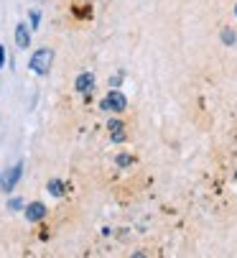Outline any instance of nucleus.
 <instances>
[{
  "label": "nucleus",
  "mask_w": 237,
  "mask_h": 258,
  "mask_svg": "<svg viewBox=\"0 0 237 258\" xmlns=\"http://www.w3.org/2000/svg\"><path fill=\"white\" fill-rule=\"evenodd\" d=\"M100 107H102V110H107V113H123V110L128 107V100H125V95H123V92L112 90V92H107V95L102 97Z\"/></svg>",
  "instance_id": "2"
},
{
  "label": "nucleus",
  "mask_w": 237,
  "mask_h": 258,
  "mask_svg": "<svg viewBox=\"0 0 237 258\" xmlns=\"http://www.w3.org/2000/svg\"><path fill=\"white\" fill-rule=\"evenodd\" d=\"M222 41H224L227 46H234V44H237V33L229 31V28H224V31H222Z\"/></svg>",
  "instance_id": "9"
},
{
  "label": "nucleus",
  "mask_w": 237,
  "mask_h": 258,
  "mask_svg": "<svg viewBox=\"0 0 237 258\" xmlns=\"http://www.w3.org/2000/svg\"><path fill=\"white\" fill-rule=\"evenodd\" d=\"M234 13H237V8H234Z\"/></svg>",
  "instance_id": "14"
},
{
  "label": "nucleus",
  "mask_w": 237,
  "mask_h": 258,
  "mask_svg": "<svg viewBox=\"0 0 237 258\" xmlns=\"http://www.w3.org/2000/svg\"><path fill=\"white\" fill-rule=\"evenodd\" d=\"M133 164H135V159L128 156V154H120V156H117V166H133Z\"/></svg>",
  "instance_id": "10"
},
{
  "label": "nucleus",
  "mask_w": 237,
  "mask_h": 258,
  "mask_svg": "<svg viewBox=\"0 0 237 258\" xmlns=\"http://www.w3.org/2000/svg\"><path fill=\"white\" fill-rule=\"evenodd\" d=\"M92 87H95V75H92V72H82V75L74 80V90L82 92V95H90Z\"/></svg>",
  "instance_id": "4"
},
{
  "label": "nucleus",
  "mask_w": 237,
  "mask_h": 258,
  "mask_svg": "<svg viewBox=\"0 0 237 258\" xmlns=\"http://www.w3.org/2000/svg\"><path fill=\"white\" fill-rule=\"evenodd\" d=\"M3 67H6V49L0 46V69H3Z\"/></svg>",
  "instance_id": "13"
},
{
  "label": "nucleus",
  "mask_w": 237,
  "mask_h": 258,
  "mask_svg": "<svg viewBox=\"0 0 237 258\" xmlns=\"http://www.w3.org/2000/svg\"><path fill=\"white\" fill-rule=\"evenodd\" d=\"M26 217H28V223H38V220H44L46 217V205L44 202H31L26 207Z\"/></svg>",
  "instance_id": "5"
},
{
  "label": "nucleus",
  "mask_w": 237,
  "mask_h": 258,
  "mask_svg": "<svg viewBox=\"0 0 237 258\" xmlns=\"http://www.w3.org/2000/svg\"><path fill=\"white\" fill-rule=\"evenodd\" d=\"M51 64H54V51H51L49 46L33 51V56H31V61H28L31 72H36V75H41V77H44V75H49Z\"/></svg>",
  "instance_id": "1"
},
{
  "label": "nucleus",
  "mask_w": 237,
  "mask_h": 258,
  "mask_svg": "<svg viewBox=\"0 0 237 258\" xmlns=\"http://www.w3.org/2000/svg\"><path fill=\"white\" fill-rule=\"evenodd\" d=\"M21 207H23V202H21L18 197H13V200L8 202V210H13V212H16V210H21Z\"/></svg>",
  "instance_id": "12"
},
{
  "label": "nucleus",
  "mask_w": 237,
  "mask_h": 258,
  "mask_svg": "<svg viewBox=\"0 0 237 258\" xmlns=\"http://www.w3.org/2000/svg\"><path fill=\"white\" fill-rule=\"evenodd\" d=\"M16 44H18V49H28L31 46V31H28L26 23L16 26Z\"/></svg>",
  "instance_id": "6"
},
{
  "label": "nucleus",
  "mask_w": 237,
  "mask_h": 258,
  "mask_svg": "<svg viewBox=\"0 0 237 258\" xmlns=\"http://www.w3.org/2000/svg\"><path fill=\"white\" fill-rule=\"evenodd\" d=\"M234 176H237V174H234Z\"/></svg>",
  "instance_id": "15"
},
{
  "label": "nucleus",
  "mask_w": 237,
  "mask_h": 258,
  "mask_svg": "<svg viewBox=\"0 0 237 258\" xmlns=\"http://www.w3.org/2000/svg\"><path fill=\"white\" fill-rule=\"evenodd\" d=\"M46 189H49V195H54V197H61V195L66 192V184H64V181H59V179H51Z\"/></svg>",
  "instance_id": "8"
},
{
  "label": "nucleus",
  "mask_w": 237,
  "mask_h": 258,
  "mask_svg": "<svg viewBox=\"0 0 237 258\" xmlns=\"http://www.w3.org/2000/svg\"><path fill=\"white\" fill-rule=\"evenodd\" d=\"M31 28H38V21H41V13H38V11H31Z\"/></svg>",
  "instance_id": "11"
},
{
  "label": "nucleus",
  "mask_w": 237,
  "mask_h": 258,
  "mask_svg": "<svg viewBox=\"0 0 237 258\" xmlns=\"http://www.w3.org/2000/svg\"><path fill=\"white\" fill-rule=\"evenodd\" d=\"M107 128H110V133H112V141L120 143V141L125 138V133H123V128H125V125H123L120 120H110V123H107Z\"/></svg>",
  "instance_id": "7"
},
{
  "label": "nucleus",
  "mask_w": 237,
  "mask_h": 258,
  "mask_svg": "<svg viewBox=\"0 0 237 258\" xmlns=\"http://www.w3.org/2000/svg\"><path fill=\"white\" fill-rule=\"evenodd\" d=\"M21 176H23V164L18 161V164H13L11 169H6L3 174H0V189H3V192H13Z\"/></svg>",
  "instance_id": "3"
}]
</instances>
